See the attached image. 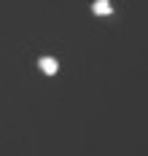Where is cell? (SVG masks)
<instances>
[{
  "instance_id": "obj_1",
  "label": "cell",
  "mask_w": 148,
  "mask_h": 156,
  "mask_svg": "<svg viewBox=\"0 0 148 156\" xmlns=\"http://www.w3.org/2000/svg\"><path fill=\"white\" fill-rule=\"evenodd\" d=\"M38 67H41V73H46V76H57L59 62H57L54 57H41V59H38Z\"/></svg>"
},
{
  "instance_id": "obj_2",
  "label": "cell",
  "mask_w": 148,
  "mask_h": 156,
  "mask_svg": "<svg viewBox=\"0 0 148 156\" xmlns=\"http://www.w3.org/2000/svg\"><path fill=\"white\" fill-rule=\"evenodd\" d=\"M92 14H97V16H111V14H113L111 0H94V3H92Z\"/></svg>"
}]
</instances>
